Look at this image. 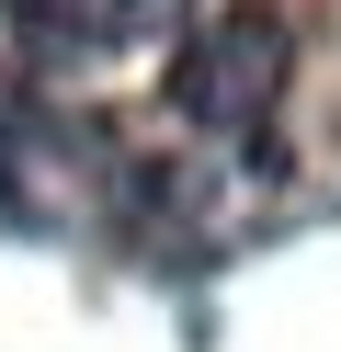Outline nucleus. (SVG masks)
Returning a JSON list of instances; mask_svg holds the SVG:
<instances>
[{
    "label": "nucleus",
    "mask_w": 341,
    "mask_h": 352,
    "mask_svg": "<svg viewBox=\"0 0 341 352\" xmlns=\"http://www.w3.org/2000/svg\"><path fill=\"white\" fill-rule=\"evenodd\" d=\"M285 80H296L285 12L239 0V12H216V23L182 34V57H171V114L194 125V137H216V148H262L273 114H285Z\"/></svg>",
    "instance_id": "f257e3e1"
},
{
    "label": "nucleus",
    "mask_w": 341,
    "mask_h": 352,
    "mask_svg": "<svg viewBox=\"0 0 341 352\" xmlns=\"http://www.w3.org/2000/svg\"><path fill=\"white\" fill-rule=\"evenodd\" d=\"M0 12H12V34L45 46V57H136V46H159V34H182L194 0H0Z\"/></svg>",
    "instance_id": "f03ea898"
}]
</instances>
